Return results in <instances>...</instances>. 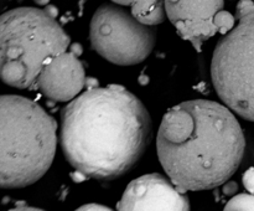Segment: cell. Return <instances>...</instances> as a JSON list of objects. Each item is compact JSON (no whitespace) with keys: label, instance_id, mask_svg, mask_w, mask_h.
<instances>
[{"label":"cell","instance_id":"cell-11","mask_svg":"<svg viewBox=\"0 0 254 211\" xmlns=\"http://www.w3.org/2000/svg\"><path fill=\"white\" fill-rule=\"evenodd\" d=\"M226 210H254V194H240L231 199Z\"/></svg>","mask_w":254,"mask_h":211},{"label":"cell","instance_id":"cell-5","mask_svg":"<svg viewBox=\"0 0 254 211\" xmlns=\"http://www.w3.org/2000/svg\"><path fill=\"white\" fill-rule=\"evenodd\" d=\"M237 24L213 52L211 74L216 92L228 108L254 122V1L241 0Z\"/></svg>","mask_w":254,"mask_h":211},{"label":"cell","instance_id":"cell-15","mask_svg":"<svg viewBox=\"0 0 254 211\" xmlns=\"http://www.w3.org/2000/svg\"><path fill=\"white\" fill-rule=\"evenodd\" d=\"M112 1L119 5H128V6H133L134 4L141 1V0H112Z\"/></svg>","mask_w":254,"mask_h":211},{"label":"cell","instance_id":"cell-8","mask_svg":"<svg viewBox=\"0 0 254 211\" xmlns=\"http://www.w3.org/2000/svg\"><path fill=\"white\" fill-rule=\"evenodd\" d=\"M166 15L178 34L197 51L201 45L218 32L215 16L223 10V0H164Z\"/></svg>","mask_w":254,"mask_h":211},{"label":"cell","instance_id":"cell-4","mask_svg":"<svg viewBox=\"0 0 254 211\" xmlns=\"http://www.w3.org/2000/svg\"><path fill=\"white\" fill-rule=\"evenodd\" d=\"M56 10L16 7L0 21V72L16 88L35 87L45 62L67 51L69 37L55 19Z\"/></svg>","mask_w":254,"mask_h":211},{"label":"cell","instance_id":"cell-7","mask_svg":"<svg viewBox=\"0 0 254 211\" xmlns=\"http://www.w3.org/2000/svg\"><path fill=\"white\" fill-rule=\"evenodd\" d=\"M118 210H189L185 191L160 174H146L127 186Z\"/></svg>","mask_w":254,"mask_h":211},{"label":"cell","instance_id":"cell-1","mask_svg":"<svg viewBox=\"0 0 254 211\" xmlns=\"http://www.w3.org/2000/svg\"><path fill=\"white\" fill-rule=\"evenodd\" d=\"M150 137L149 112L122 86L92 87L62 109V151L84 178L124 175L143 155Z\"/></svg>","mask_w":254,"mask_h":211},{"label":"cell","instance_id":"cell-9","mask_svg":"<svg viewBox=\"0 0 254 211\" xmlns=\"http://www.w3.org/2000/svg\"><path fill=\"white\" fill-rule=\"evenodd\" d=\"M87 78L82 62L74 52H62L45 62L35 87L55 102L72 101L79 94Z\"/></svg>","mask_w":254,"mask_h":211},{"label":"cell","instance_id":"cell-6","mask_svg":"<svg viewBox=\"0 0 254 211\" xmlns=\"http://www.w3.org/2000/svg\"><path fill=\"white\" fill-rule=\"evenodd\" d=\"M89 40L103 59L119 66H131L149 56L156 42V29L140 22L119 4H103L91 20Z\"/></svg>","mask_w":254,"mask_h":211},{"label":"cell","instance_id":"cell-16","mask_svg":"<svg viewBox=\"0 0 254 211\" xmlns=\"http://www.w3.org/2000/svg\"><path fill=\"white\" fill-rule=\"evenodd\" d=\"M237 190V186H236L235 183H230L225 186V193L227 194H233Z\"/></svg>","mask_w":254,"mask_h":211},{"label":"cell","instance_id":"cell-14","mask_svg":"<svg viewBox=\"0 0 254 211\" xmlns=\"http://www.w3.org/2000/svg\"><path fill=\"white\" fill-rule=\"evenodd\" d=\"M79 210H109L108 208H106V206L101 205V204H87V205L84 206H81L79 208Z\"/></svg>","mask_w":254,"mask_h":211},{"label":"cell","instance_id":"cell-12","mask_svg":"<svg viewBox=\"0 0 254 211\" xmlns=\"http://www.w3.org/2000/svg\"><path fill=\"white\" fill-rule=\"evenodd\" d=\"M215 24L218 27V32H221L222 35L227 34L228 31L235 27L236 25V19L233 15H231L228 11L225 10H221L217 15L215 16Z\"/></svg>","mask_w":254,"mask_h":211},{"label":"cell","instance_id":"cell-13","mask_svg":"<svg viewBox=\"0 0 254 211\" xmlns=\"http://www.w3.org/2000/svg\"><path fill=\"white\" fill-rule=\"evenodd\" d=\"M243 184L250 193L254 194V168L248 169L243 175Z\"/></svg>","mask_w":254,"mask_h":211},{"label":"cell","instance_id":"cell-10","mask_svg":"<svg viewBox=\"0 0 254 211\" xmlns=\"http://www.w3.org/2000/svg\"><path fill=\"white\" fill-rule=\"evenodd\" d=\"M130 7L131 14L145 25L156 26L165 19L166 10L164 0H141Z\"/></svg>","mask_w":254,"mask_h":211},{"label":"cell","instance_id":"cell-3","mask_svg":"<svg viewBox=\"0 0 254 211\" xmlns=\"http://www.w3.org/2000/svg\"><path fill=\"white\" fill-rule=\"evenodd\" d=\"M1 188L31 185L51 166L57 145V123L36 102L15 94L0 98Z\"/></svg>","mask_w":254,"mask_h":211},{"label":"cell","instance_id":"cell-2","mask_svg":"<svg viewBox=\"0 0 254 211\" xmlns=\"http://www.w3.org/2000/svg\"><path fill=\"white\" fill-rule=\"evenodd\" d=\"M245 136L232 109L207 99L169 109L158 133V155L176 186L208 190L235 174L245 154Z\"/></svg>","mask_w":254,"mask_h":211}]
</instances>
